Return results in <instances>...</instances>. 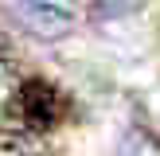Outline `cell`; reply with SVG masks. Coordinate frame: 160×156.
<instances>
[{
	"label": "cell",
	"instance_id": "cell-4",
	"mask_svg": "<svg viewBox=\"0 0 160 156\" xmlns=\"http://www.w3.org/2000/svg\"><path fill=\"white\" fill-rule=\"evenodd\" d=\"M16 74V62H12V51H8L4 43H0V86H8Z\"/></svg>",
	"mask_w": 160,
	"mask_h": 156
},
{
	"label": "cell",
	"instance_id": "cell-3",
	"mask_svg": "<svg viewBox=\"0 0 160 156\" xmlns=\"http://www.w3.org/2000/svg\"><path fill=\"white\" fill-rule=\"evenodd\" d=\"M117 156H160V140L145 129H129L117 140Z\"/></svg>",
	"mask_w": 160,
	"mask_h": 156
},
{
	"label": "cell",
	"instance_id": "cell-1",
	"mask_svg": "<svg viewBox=\"0 0 160 156\" xmlns=\"http://www.w3.org/2000/svg\"><path fill=\"white\" fill-rule=\"evenodd\" d=\"M12 117H16V129L28 133V137L31 133H47L62 117V94L43 78H28L12 94Z\"/></svg>",
	"mask_w": 160,
	"mask_h": 156
},
{
	"label": "cell",
	"instance_id": "cell-2",
	"mask_svg": "<svg viewBox=\"0 0 160 156\" xmlns=\"http://www.w3.org/2000/svg\"><path fill=\"white\" fill-rule=\"evenodd\" d=\"M0 12L35 39H62L74 27V16L59 4H47V0H0Z\"/></svg>",
	"mask_w": 160,
	"mask_h": 156
}]
</instances>
